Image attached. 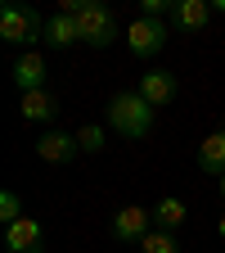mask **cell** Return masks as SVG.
Segmentation results:
<instances>
[{
  "label": "cell",
  "instance_id": "1",
  "mask_svg": "<svg viewBox=\"0 0 225 253\" xmlns=\"http://www.w3.org/2000/svg\"><path fill=\"white\" fill-rule=\"evenodd\" d=\"M108 122H113V131H122L126 140H144L153 131V104L140 90H122V95L108 100Z\"/></svg>",
  "mask_w": 225,
  "mask_h": 253
},
{
  "label": "cell",
  "instance_id": "2",
  "mask_svg": "<svg viewBox=\"0 0 225 253\" xmlns=\"http://www.w3.org/2000/svg\"><path fill=\"white\" fill-rule=\"evenodd\" d=\"M77 32H81V41H86V45H95V50L113 45V37H117L113 9H108V5H99V0H81V9H77Z\"/></svg>",
  "mask_w": 225,
  "mask_h": 253
},
{
  "label": "cell",
  "instance_id": "3",
  "mask_svg": "<svg viewBox=\"0 0 225 253\" xmlns=\"http://www.w3.org/2000/svg\"><path fill=\"white\" fill-rule=\"evenodd\" d=\"M36 37H45V23H41L36 9H27V5H5V9H0V41L32 45Z\"/></svg>",
  "mask_w": 225,
  "mask_h": 253
},
{
  "label": "cell",
  "instance_id": "4",
  "mask_svg": "<svg viewBox=\"0 0 225 253\" xmlns=\"http://www.w3.org/2000/svg\"><path fill=\"white\" fill-rule=\"evenodd\" d=\"M167 37H171V27L162 18H149V14H140L131 27H126V45H131V54H140V59L158 54V50L167 45Z\"/></svg>",
  "mask_w": 225,
  "mask_h": 253
},
{
  "label": "cell",
  "instance_id": "5",
  "mask_svg": "<svg viewBox=\"0 0 225 253\" xmlns=\"http://www.w3.org/2000/svg\"><path fill=\"white\" fill-rule=\"evenodd\" d=\"M149 221H153V212H144L140 204L122 208V212L113 217V240H122V244H140V240L149 235Z\"/></svg>",
  "mask_w": 225,
  "mask_h": 253
},
{
  "label": "cell",
  "instance_id": "6",
  "mask_svg": "<svg viewBox=\"0 0 225 253\" xmlns=\"http://www.w3.org/2000/svg\"><path fill=\"white\" fill-rule=\"evenodd\" d=\"M140 95H144L153 109H167V104L176 100V77H171L167 68H149V73L140 77Z\"/></svg>",
  "mask_w": 225,
  "mask_h": 253
},
{
  "label": "cell",
  "instance_id": "7",
  "mask_svg": "<svg viewBox=\"0 0 225 253\" xmlns=\"http://www.w3.org/2000/svg\"><path fill=\"white\" fill-rule=\"evenodd\" d=\"M5 244H9V253H41V221L23 217L14 226H5Z\"/></svg>",
  "mask_w": 225,
  "mask_h": 253
},
{
  "label": "cell",
  "instance_id": "8",
  "mask_svg": "<svg viewBox=\"0 0 225 253\" xmlns=\"http://www.w3.org/2000/svg\"><path fill=\"white\" fill-rule=\"evenodd\" d=\"M36 154L45 158V163H68V158L81 154V145H77V136H68V131H45V136L36 140Z\"/></svg>",
  "mask_w": 225,
  "mask_h": 253
},
{
  "label": "cell",
  "instance_id": "9",
  "mask_svg": "<svg viewBox=\"0 0 225 253\" xmlns=\"http://www.w3.org/2000/svg\"><path fill=\"white\" fill-rule=\"evenodd\" d=\"M207 18H212L207 0H176L171 5V27H180V32H198V27H207Z\"/></svg>",
  "mask_w": 225,
  "mask_h": 253
},
{
  "label": "cell",
  "instance_id": "10",
  "mask_svg": "<svg viewBox=\"0 0 225 253\" xmlns=\"http://www.w3.org/2000/svg\"><path fill=\"white\" fill-rule=\"evenodd\" d=\"M14 86H18L23 95H27V90H41V86H45V59L27 50V54L14 63Z\"/></svg>",
  "mask_w": 225,
  "mask_h": 253
},
{
  "label": "cell",
  "instance_id": "11",
  "mask_svg": "<svg viewBox=\"0 0 225 253\" xmlns=\"http://www.w3.org/2000/svg\"><path fill=\"white\" fill-rule=\"evenodd\" d=\"M54 113H59V95H54L50 86L23 95V118H27V122H50Z\"/></svg>",
  "mask_w": 225,
  "mask_h": 253
},
{
  "label": "cell",
  "instance_id": "12",
  "mask_svg": "<svg viewBox=\"0 0 225 253\" xmlns=\"http://www.w3.org/2000/svg\"><path fill=\"white\" fill-rule=\"evenodd\" d=\"M45 41L50 45H59V50H68V45H77L81 41V32H77V14H54L50 23H45Z\"/></svg>",
  "mask_w": 225,
  "mask_h": 253
},
{
  "label": "cell",
  "instance_id": "13",
  "mask_svg": "<svg viewBox=\"0 0 225 253\" xmlns=\"http://www.w3.org/2000/svg\"><path fill=\"white\" fill-rule=\"evenodd\" d=\"M185 217H189V204H185V199H176V195L158 199V208H153L158 231H176V226H185Z\"/></svg>",
  "mask_w": 225,
  "mask_h": 253
},
{
  "label": "cell",
  "instance_id": "14",
  "mask_svg": "<svg viewBox=\"0 0 225 253\" xmlns=\"http://www.w3.org/2000/svg\"><path fill=\"white\" fill-rule=\"evenodd\" d=\"M198 168H203V172H225V126L203 140V149H198Z\"/></svg>",
  "mask_w": 225,
  "mask_h": 253
},
{
  "label": "cell",
  "instance_id": "15",
  "mask_svg": "<svg viewBox=\"0 0 225 253\" xmlns=\"http://www.w3.org/2000/svg\"><path fill=\"white\" fill-rule=\"evenodd\" d=\"M140 253H180V244H176L171 231H149L140 240Z\"/></svg>",
  "mask_w": 225,
  "mask_h": 253
},
{
  "label": "cell",
  "instance_id": "16",
  "mask_svg": "<svg viewBox=\"0 0 225 253\" xmlns=\"http://www.w3.org/2000/svg\"><path fill=\"white\" fill-rule=\"evenodd\" d=\"M77 145H81V154H99V149H104V126L86 122L81 131H77Z\"/></svg>",
  "mask_w": 225,
  "mask_h": 253
},
{
  "label": "cell",
  "instance_id": "17",
  "mask_svg": "<svg viewBox=\"0 0 225 253\" xmlns=\"http://www.w3.org/2000/svg\"><path fill=\"white\" fill-rule=\"evenodd\" d=\"M0 221H5V226L23 221V204H18V195H14V190H5V195H0Z\"/></svg>",
  "mask_w": 225,
  "mask_h": 253
},
{
  "label": "cell",
  "instance_id": "18",
  "mask_svg": "<svg viewBox=\"0 0 225 253\" xmlns=\"http://www.w3.org/2000/svg\"><path fill=\"white\" fill-rule=\"evenodd\" d=\"M221 240H225V217H221Z\"/></svg>",
  "mask_w": 225,
  "mask_h": 253
},
{
  "label": "cell",
  "instance_id": "19",
  "mask_svg": "<svg viewBox=\"0 0 225 253\" xmlns=\"http://www.w3.org/2000/svg\"><path fill=\"white\" fill-rule=\"evenodd\" d=\"M221 195H225V181H221Z\"/></svg>",
  "mask_w": 225,
  "mask_h": 253
}]
</instances>
